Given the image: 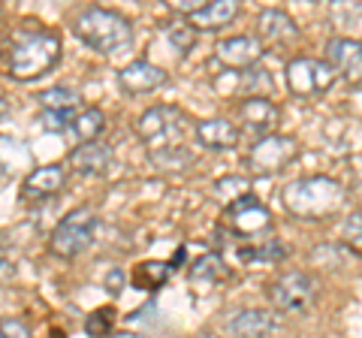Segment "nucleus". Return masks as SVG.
Returning a JSON list of instances; mask_svg holds the SVG:
<instances>
[{
  "instance_id": "72a5a7b5",
  "label": "nucleus",
  "mask_w": 362,
  "mask_h": 338,
  "mask_svg": "<svg viewBox=\"0 0 362 338\" xmlns=\"http://www.w3.org/2000/svg\"><path fill=\"white\" fill-rule=\"evenodd\" d=\"M13 278H16V260L0 247V284H6V281H13Z\"/></svg>"
},
{
  "instance_id": "6ab92c4d",
  "label": "nucleus",
  "mask_w": 362,
  "mask_h": 338,
  "mask_svg": "<svg viewBox=\"0 0 362 338\" xmlns=\"http://www.w3.org/2000/svg\"><path fill=\"white\" fill-rule=\"evenodd\" d=\"M235 16H239V4H235V0H211V4H206V9H199L190 21H194L199 30H218V28L230 25Z\"/></svg>"
},
{
  "instance_id": "9d476101",
  "label": "nucleus",
  "mask_w": 362,
  "mask_h": 338,
  "mask_svg": "<svg viewBox=\"0 0 362 338\" xmlns=\"http://www.w3.org/2000/svg\"><path fill=\"white\" fill-rule=\"evenodd\" d=\"M326 64L332 66V73L347 78L350 85L362 82V42L350 37H332L326 42Z\"/></svg>"
},
{
  "instance_id": "e433bc0d",
  "label": "nucleus",
  "mask_w": 362,
  "mask_h": 338,
  "mask_svg": "<svg viewBox=\"0 0 362 338\" xmlns=\"http://www.w3.org/2000/svg\"><path fill=\"white\" fill-rule=\"evenodd\" d=\"M197 338H218V335H214V332H202V335H197Z\"/></svg>"
},
{
  "instance_id": "20e7f679",
  "label": "nucleus",
  "mask_w": 362,
  "mask_h": 338,
  "mask_svg": "<svg viewBox=\"0 0 362 338\" xmlns=\"http://www.w3.org/2000/svg\"><path fill=\"white\" fill-rule=\"evenodd\" d=\"M185 121L187 115L178 106L160 103L142 112L139 121H136V133L148 145V151L178 148V145H185Z\"/></svg>"
},
{
  "instance_id": "bb28decb",
  "label": "nucleus",
  "mask_w": 362,
  "mask_h": 338,
  "mask_svg": "<svg viewBox=\"0 0 362 338\" xmlns=\"http://www.w3.org/2000/svg\"><path fill=\"white\" fill-rule=\"evenodd\" d=\"M245 88L251 91V97H266V91L272 88V78L266 70H251L245 76Z\"/></svg>"
},
{
  "instance_id": "a211bd4d",
  "label": "nucleus",
  "mask_w": 362,
  "mask_h": 338,
  "mask_svg": "<svg viewBox=\"0 0 362 338\" xmlns=\"http://www.w3.org/2000/svg\"><path fill=\"white\" fill-rule=\"evenodd\" d=\"M197 142L209 151H230L235 142H239V127L226 118H209V121H199L197 130H194Z\"/></svg>"
},
{
  "instance_id": "dca6fc26",
  "label": "nucleus",
  "mask_w": 362,
  "mask_h": 338,
  "mask_svg": "<svg viewBox=\"0 0 362 338\" xmlns=\"http://www.w3.org/2000/svg\"><path fill=\"white\" fill-rule=\"evenodd\" d=\"M275 314H269L263 308H245L239 314H233V320L226 323V332L233 338H266L275 332Z\"/></svg>"
},
{
  "instance_id": "393cba45",
  "label": "nucleus",
  "mask_w": 362,
  "mask_h": 338,
  "mask_svg": "<svg viewBox=\"0 0 362 338\" xmlns=\"http://www.w3.org/2000/svg\"><path fill=\"white\" fill-rule=\"evenodd\" d=\"M112 317H115V311H112V308L94 311V314H90V317L85 320V332H88L90 338H109V332H112Z\"/></svg>"
},
{
  "instance_id": "9b49d317",
  "label": "nucleus",
  "mask_w": 362,
  "mask_h": 338,
  "mask_svg": "<svg viewBox=\"0 0 362 338\" xmlns=\"http://www.w3.org/2000/svg\"><path fill=\"white\" fill-rule=\"evenodd\" d=\"M218 61L230 70H251V66L263 58V42L257 37H226L218 42Z\"/></svg>"
},
{
  "instance_id": "7ed1b4c3",
  "label": "nucleus",
  "mask_w": 362,
  "mask_h": 338,
  "mask_svg": "<svg viewBox=\"0 0 362 338\" xmlns=\"http://www.w3.org/2000/svg\"><path fill=\"white\" fill-rule=\"evenodd\" d=\"M61 58V40L49 30H30L21 33L16 40L13 52H9V70L16 78L28 82V78H40L49 73Z\"/></svg>"
},
{
  "instance_id": "ddd939ff",
  "label": "nucleus",
  "mask_w": 362,
  "mask_h": 338,
  "mask_svg": "<svg viewBox=\"0 0 362 338\" xmlns=\"http://www.w3.org/2000/svg\"><path fill=\"white\" fill-rule=\"evenodd\" d=\"M257 40L284 46V42L299 40V28H296V21L290 18V13H284V9H278V6H269L257 16Z\"/></svg>"
},
{
  "instance_id": "2f4dec72",
  "label": "nucleus",
  "mask_w": 362,
  "mask_h": 338,
  "mask_svg": "<svg viewBox=\"0 0 362 338\" xmlns=\"http://www.w3.org/2000/svg\"><path fill=\"white\" fill-rule=\"evenodd\" d=\"M103 284H106V290L112 293V296H121V290H124V284H127V275H124V269H109V272H106V281H103Z\"/></svg>"
},
{
  "instance_id": "7c9ffc66",
  "label": "nucleus",
  "mask_w": 362,
  "mask_h": 338,
  "mask_svg": "<svg viewBox=\"0 0 362 338\" xmlns=\"http://www.w3.org/2000/svg\"><path fill=\"white\" fill-rule=\"evenodd\" d=\"M40 124L49 133H64L66 130V112H49V109H42V115H40Z\"/></svg>"
},
{
  "instance_id": "aec40b11",
  "label": "nucleus",
  "mask_w": 362,
  "mask_h": 338,
  "mask_svg": "<svg viewBox=\"0 0 362 338\" xmlns=\"http://www.w3.org/2000/svg\"><path fill=\"white\" fill-rule=\"evenodd\" d=\"M70 127L78 136V142H94L106 127V115H103V109L88 106L85 112H78V115L70 121Z\"/></svg>"
},
{
  "instance_id": "cd10ccee",
  "label": "nucleus",
  "mask_w": 362,
  "mask_h": 338,
  "mask_svg": "<svg viewBox=\"0 0 362 338\" xmlns=\"http://www.w3.org/2000/svg\"><path fill=\"white\" fill-rule=\"evenodd\" d=\"M169 40H173V46L181 52V54H187L190 46H194V40H197V33L185 28V25H178V28H169Z\"/></svg>"
},
{
  "instance_id": "1a4fd4ad",
  "label": "nucleus",
  "mask_w": 362,
  "mask_h": 338,
  "mask_svg": "<svg viewBox=\"0 0 362 338\" xmlns=\"http://www.w3.org/2000/svg\"><path fill=\"white\" fill-rule=\"evenodd\" d=\"M223 223L235 235H259V233H266L272 227V215H269V209L257 197L245 194V197L233 199L230 206H226Z\"/></svg>"
},
{
  "instance_id": "423d86ee",
  "label": "nucleus",
  "mask_w": 362,
  "mask_h": 338,
  "mask_svg": "<svg viewBox=\"0 0 362 338\" xmlns=\"http://www.w3.org/2000/svg\"><path fill=\"white\" fill-rule=\"evenodd\" d=\"M299 154V142L284 133H269V136L257 139L251 145V154H247V163H251L254 175H275L278 169L290 166Z\"/></svg>"
},
{
  "instance_id": "f704fd0d",
  "label": "nucleus",
  "mask_w": 362,
  "mask_h": 338,
  "mask_svg": "<svg viewBox=\"0 0 362 338\" xmlns=\"http://www.w3.org/2000/svg\"><path fill=\"white\" fill-rule=\"evenodd\" d=\"M9 115V103H6V100L4 97H0V124H4V118Z\"/></svg>"
},
{
  "instance_id": "a878e982",
  "label": "nucleus",
  "mask_w": 362,
  "mask_h": 338,
  "mask_svg": "<svg viewBox=\"0 0 362 338\" xmlns=\"http://www.w3.org/2000/svg\"><path fill=\"white\" fill-rule=\"evenodd\" d=\"M284 254H287V251L281 247V242H269V245L254 247V251H245L242 257H245V260H269V263H278Z\"/></svg>"
},
{
  "instance_id": "c85d7f7f",
  "label": "nucleus",
  "mask_w": 362,
  "mask_h": 338,
  "mask_svg": "<svg viewBox=\"0 0 362 338\" xmlns=\"http://www.w3.org/2000/svg\"><path fill=\"white\" fill-rule=\"evenodd\" d=\"M0 338H30V330L16 317H0Z\"/></svg>"
},
{
  "instance_id": "412c9836",
  "label": "nucleus",
  "mask_w": 362,
  "mask_h": 338,
  "mask_svg": "<svg viewBox=\"0 0 362 338\" xmlns=\"http://www.w3.org/2000/svg\"><path fill=\"white\" fill-rule=\"evenodd\" d=\"M223 278H226V266L218 254H202L199 260H194V266H190V281H194V284L211 287Z\"/></svg>"
},
{
  "instance_id": "4468645a",
  "label": "nucleus",
  "mask_w": 362,
  "mask_h": 338,
  "mask_svg": "<svg viewBox=\"0 0 362 338\" xmlns=\"http://www.w3.org/2000/svg\"><path fill=\"white\" fill-rule=\"evenodd\" d=\"M64 185H66V169L61 163H45L28 173L25 185H21V194L28 199H49L54 194H61Z\"/></svg>"
},
{
  "instance_id": "2eb2a0df",
  "label": "nucleus",
  "mask_w": 362,
  "mask_h": 338,
  "mask_svg": "<svg viewBox=\"0 0 362 338\" xmlns=\"http://www.w3.org/2000/svg\"><path fill=\"white\" fill-rule=\"evenodd\" d=\"M239 121L251 133H259V139H263L278 124V106L269 97H245L239 106Z\"/></svg>"
},
{
  "instance_id": "5701e85b",
  "label": "nucleus",
  "mask_w": 362,
  "mask_h": 338,
  "mask_svg": "<svg viewBox=\"0 0 362 338\" xmlns=\"http://www.w3.org/2000/svg\"><path fill=\"white\" fill-rule=\"evenodd\" d=\"M169 275H173V266H169V263L148 260V263H142V266L133 272V284L142 287V290H157Z\"/></svg>"
},
{
  "instance_id": "4be33fe9",
  "label": "nucleus",
  "mask_w": 362,
  "mask_h": 338,
  "mask_svg": "<svg viewBox=\"0 0 362 338\" xmlns=\"http://www.w3.org/2000/svg\"><path fill=\"white\" fill-rule=\"evenodd\" d=\"M82 94L76 88H66V85H54V88H45L40 94V106L49 109V112H70L78 106Z\"/></svg>"
},
{
  "instance_id": "f257e3e1",
  "label": "nucleus",
  "mask_w": 362,
  "mask_h": 338,
  "mask_svg": "<svg viewBox=\"0 0 362 338\" xmlns=\"http://www.w3.org/2000/svg\"><path fill=\"white\" fill-rule=\"evenodd\" d=\"M281 202H284V209L293 218L317 221L341 209L344 187L329 175H308V178H296V182H290L281 190Z\"/></svg>"
},
{
  "instance_id": "0eeeda50",
  "label": "nucleus",
  "mask_w": 362,
  "mask_h": 338,
  "mask_svg": "<svg viewBox=\"0 0 362 338\" xmlns=\"http://www.w3.org/2000/svg\"><path fill=\"white\" fill-rule=\"evenodd\" d=\"M287 78V88L290 94L296 97H314V94H323L329 91L332 82H335V73L326 61H317V58H293L284 70Z\"/></svg>"
},
{
  "instance_id": "c756f323",
  "label": "nucleus",
  "mask_w": 362,
  "mask_h": 338,
  "mask_svg": "<svg viewBox=\"0 0 362 338\" xmlns=\"http://www.w3.org/2000/svg\"><path fill=\"white\" fill-rule=\"evenodd\" d=\"M344 239L350 242V245H356V247H362V211H354L347 221H344Z\"/></svg>"
},
{
  "instance_id": "c9c22d12",
  "label": "nucleus",
  "mask_w": 362,
  "mask_h": 338,
  "mask_svg": "<svg viewBox=\"0 0 362 338\" xmlns=\"http://www.w3.org/2000/svg\"><path fill=\"white\" fill-rule=\"evenodd\" d=\"M112 338H136V335H130V332H118V335H112Z\"/></svg>"
},
{
  "instance_id": "473e14b6",
  "label": "nucleus",
  "mask_w": 362,
  "mask_h": 338,
  "mask_svg": "<svg viewBox=\"0 0 362 338\" xmlns=\"http://www.w3.org/2000/svg\"><path fill=\"white\" fill-rule=\"evenodd\" d=\"M175 9V13H181V16H187V18H194L199 9H206V0H175V4H169Z\"/></svg>"
},
{
  "instance_id": "6e6552de",
  "label": "nucleus",
  "mask_w": 362,
  "mask_h": 338,
  "mask_svg": "<svg viewBox=\"0 0 362 338\" xmlns=\"http://www.w3.org/2000/svg\"><path fill=\"white\" fill-rule=\"evenodd\" d=\"M314 278L308 272H284L272 284V305L287 314H299L314 302Z\"/></svg>"
},
{
  "instance_id": "f3484780",
  "label": "nucleus",
  "mask_w": 362,
  "mask_h": 338,
  "mask_svg": "<svg viewBox=\"0 0 362 338\" xmlns=\"http://www.w3.org/2000/svg\"><path fill=\"white\" fill-rule=\"evenodd\" d=\"M70 166L76 169L78 175H88V178L106 175L109 166H112V151H109V145L82 142L78 148L70 151Z\"/></svg>"
},
{
  "instance_id": "f8f14e48",
  "label": "nucleus",
  "mask_w": 362,
  "mask_h": 338,
  "mask_svg": "<svg viewBox=\"0 0 362 338\" xmlns=\"http://www.w3.org/2000/svg\"><path fill=\"white\" fill-rule=\"evenodd\" d=\"M118 85L127 94H151L166 85V70L151 61H133L118 73Z\"/></svg>"
},
{
  "instance_id": "39448f33",
  "label": "nucleus",
  "mask_w": 362,
  "mask_h": 338,
  "mask_svg": "<svg viewBox=\"0 0 362 338\" xmlns=\"http://www.w3.org/2000/svg\"><path fill=\"white\" fill-rule=\"evenodd\" d=\"M97 235V215L85 206H78L73 211H66L61 218V223L52 233V251L64 257V260H73V257L85 254L90 245H94Z\"/></svg>"
},
{
  "instance_id": "b1692460",
  "label": "nucleus",
  "mask_w": 362,
  "mask_h": 338,
  "mask_svg": "<svg viewBox=\"0 0 362 338\" xmlns=\"http://www.w3.org/2000/svg\"><path fill=\"white\" fill-rule=\"evenodd\" d=\"M151 161L166 169V173H178V169H185L194 163V154H190L185 145H178V148H163V151H151Z\"/></svg>"
},
{
  "instance_id": "f03ea898",
  "label": "nucleus",
  "mask_w": 362,
  "mask_h": 338,
  "mask_svg": "<svg viewBox=\"0 0 362 338\" xmlns=\"http://www.w3.org/2000/svg\"><path fill=\"white\" fill-rule=\"evenodd\" d=\"M76 33L78 40L90 46L100 54H112L133 42V25L115 9L90 6L76 18Z\"/></svg>"
}]
</instances>
